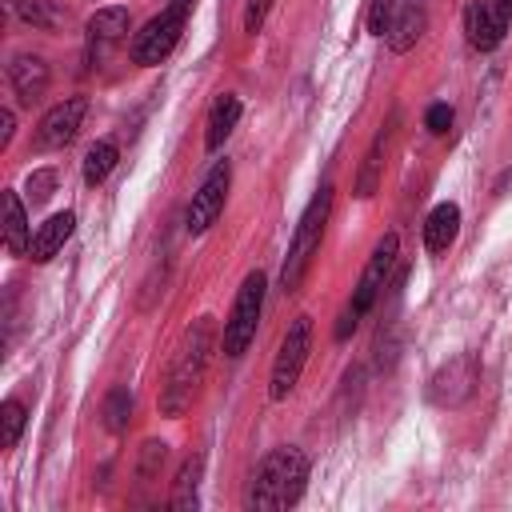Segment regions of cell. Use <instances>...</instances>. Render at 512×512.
Listing matches in <instances>:
<instances>
[{
	"instance_id": "cell-1",
	"label": "cell",
	"mask_w": 512,
	"mask_h": 512,
	"mask_svg": "<svg viewBox=\"0 0 512 512\" xmlns=\"http://www.w3.org/2000/svg\"><path fill=\"white\" fill-rule=\"evenodd\" d=\"M212 348H216V324H212V316H200L184 332V340L176 348V360L164 376V388H160V412L164 416H180L192 404V396L204 380V368L212 360Z\"/></svg>"
},
{
	"instance_id": "cell-2",
	"label": "cell",
	"mask_w": 512,
	"mask_h": 512,
	"mask_svg": "<svg viewBox=\"0 0 512 512\" xmlns=\"http://www.w3.org/2000/svg\"><path fill=\"white\" fill-rule=\"evenodd\" d=\"M304 484H308V456L300 448H272L248 480L244 504L256 512H280L304 496Z\"/></svg>"
},
{
	"instance_id": "cell-3",
	"label": "cell",
	"mask_w": 512,
	"mask_h": 512,
	"mask_svg": "<svg viewBox=\"0 0 512 512\" xmlns=\"http://www.w3.org/2000/svg\"><path fill=\"white\" fill-rule=\"evenodd\" d=\"M328 212H332V184H320L316 196L304 204L300 220H296V232H292V244H288V256H284V268H280V292H296L320 252V240H324V224H328Z\"/></svg>"
},
{
	"instance_id": "cell-4",
	"label": "cell",
	"mask_w": 512,
	"mask_h": 512,
	"mask_svg": "<svg viewBox=\"0 0 512 512\" xmlns=\"http://www.w3.org/2000/svg\"><path fill=\"white\" fill-rule=\"evenodd\" d=\"M396 252H400V236H396V232H384V236L376 240L372 256H368V264H364L360 280H356V292H352L348 308H344V312H340V320H336V340H348V336L356 332V324L368 316V308L376 304V296L388 288V276H392Z\"/></svg>"
},
{
	"instance_id": "cell-5",
	"label": "cell",
	"mask_w": 512,
	"mask_h": 512,
	"mask_svg": "<svg viewBox=\"0 0 512 512\" xmlns=\"http://www.w3.org/2000/svg\"><path fill=\"white\" fill-rule=\"evenodd\" d=\"M264 272H248L236 300H232V312L224 320V336H220V348L228 360H240L248 352V344L256 340V324H260V312H264Z\"/></svg>"
},
{
	"instance_id": "cell-6",
	"label": "cell",
	"mask_w": 512,
	"mask_h": 512,
	"mask_svg": "<svg viewBox=\"0 0 512 512\" xmlns=\"http://www.w3.org/2000/svg\"><path fill=\"white\" fill-rule=\"evenodd\" d=\"M308 352H312V316H296L288 324L280 348H276V360H272V376H268V396L272 400H284L296 388V380L308 364Z\"/></svg>"
},
{
	"instance_id": "cell-7",
	"label": "cell",
	"mask_w": 512,
	"mask_h": 512,
	"mask_svg": "<svg viewBox=\"0 0 512 512\" xmlns=\"http://www.w3.org/2000/svg\"><path fill=\"white\" fill-rule=\"evenodd\" d=\"M188 4H192V0H172L160 16H152V20L132 36V60H136V64L152 68V64H160V60L176 48V40H180V32H184Z\"/></svg>"
},
{
	"instance_id": "cell-8",
	"label": "cell",
	"mask_w": 512,
	"mask_h": 512,
	"mask_svg": "<svg viewBox=\"0 0 512 512\" xmlns=\"http://www.w3.org/2000/svg\"><path fill=\"white\" fill-rule=\"evenodd\" d=\"M476 384H480V356H476V352H456L452 360H444V364L432 372V380H428V400H432L436 408H460V404L472 400Z\"/></svg>"
},
{
	"instance_id": "cell-9",
	"label": "cell",
	"mask_w": 512,
	"mask_h": 512,
	"mask_svg": "<svg viewBox=\"0 0 512 512\" xmlns=\"http://www.w3.org/2000/svg\"><path fill=\"white\" fill-rule=\"evenodd\" d=\"M228 184H232V164H228V160H216V164L208 168V176L200 180V188L192 192V204H188V212H184V228H188L192 236H200V232H208V228L216 224V216L224 212Z\"/></svg>"
},
{
	"instance_id": "cell-10",
	"label": "cell",
	"mask_w": 512,
	"mask_h": 512,
	"mask_svg": "<svg viewBox=\"0 0 512 512\" xmlns=\"http://www.w3.org/2000/svg\"><path fill=\"white\" fill-rule=\"evenodd\" d=\"M508 24H512V0H472L464 8V36L476 52L500 48Z\"/></svg>"
},
{
	"instance_id": "cell-11",
	"label": "cell",
	"mask_w": 512,
	"mask_h": 512,
	"mask_svg": "<svg viewBox=\"0 0 512 512\" xmlns=\"http://www.w3.org/2000/svg\"><path fill=\"white\" fill-rule=\"evenodd\" d=\"M84 116H88V100H84V96H68V100H60V104H52V108L40 116V124H36L32 148H36V152L64 148V144L80 132Z\"/></svg>"
},
{
	"instance_id": "cell-12",
	"label": "cell",
	"mask_w": 512,
	"mask_h": 512,
	"mask_svg": "<svg viewBox=\"0 0 512 512\" xmlns=\"http://www.w3.org/2000/svg\"><path fill=\"white\" fill-rule=\"evenodd\" d=\"M8 84H12V92H16L20 104H32V100L48 88V64H44L40 56L20 52V56H12V64H8Z\"/></svg>"
},
{
	"instance_id": "cell-13",
	"label": "cell",
	"mask_w": 512,
	"mask_h": 512,
	"mask_svg": "<svg viewBox=\"0 0 512 512\" xmlns=\"http://www.w3.org/2000/svg\"><path fill=\"white\" fill-rule=\"evenodd\" d=\"M72 228H76V212H68V208H64V212L48 216V220L36 228V236H32V248H28V252H32V260H36V264H48V260L64 248V240L72 236Z\"/></svg>"
},
{
	"instance_id": "cell-14",
	"label": "cell",
	"mask_w": 512,
	"mask_h": 512,
	"mask_svg": "<svg viewBox=\"0 0 512 512\" xmlns=\"http://www.w3.org/2000/svg\"><path fill=\"white\" fill-rule=\"evenodd\" d=\"M420 32H424V8H420L416 0H400L392 24H388V32H384L388 48H392V52H408V48H416Z\"/></svg>"
},
{
	"instance_id": "cell-15",
	"label": "cell",
	"mask_w": 512,
	"mask_h": 512,
	"mask_svg": "<svg viewBox=\"0 0 512 512\" xmlns=\"http://www.w3.org/2000/svg\"><path fill=\"white\" fill-rule=\"evenodd\" d=\"M456 232H460V208H456L452 200L436 204V208L424 216V248H428V252H448L452 240H456Z\"/></svg>"
},
{
	"instance_id": "cell-16",
	"label": "cell",
	"mask_w": 512,
	"mask_h": 512,
	"mask_svg": "<svg viewBox=\"0 0 512 512\" xmlns=\"http://www.w3.org/2000/svg\"><path fill=\"white\" fill-rule=\"evenodd\" d=\"M200 476H204V456L200 452L184 456V464H180V472L172 480V496H168L172 512H192L200 504Z\"/></svg>"
},
{
	"instance_id": "cell-17",
	"label": "cell",
	"mask_w": 512,
	"mask_h": 512,
	"mask_svg": "<svg viewBox=\"0 0 512 512\" xmlns=\"http://www.w3.org/2000/svg\"><path fill=\"white\" fill-rule=\"evenodd\" d=\"M236 120H240V100H236L232 92L216 96V104L208 108V120H204V148H208V152H216V148L232 136Z\"/></svg>"
},
{
	"instance_id": "cell-18",
	"label": "cell",
	"mask_w": 512,
	"mask_h": 512,
	"mask_svg": "<svg viewBox=\"0 0 512 512\" xmlns=\"http://www.w3.org/2000/svg\"><path fill=\"white\" fill-rule=\"evenodd\" d=\"M384 144H388V128H380L372 136V144H368V152L360 160V176H356V196L360 200L376 196V188H380V176H384Z\"/></svg>"
},
{
	"instance_id": "cell-19",
	"label": "cell",
	"mask_w": 512,
	"mask_h": 512,
	"mask_svg": "<svg viewBox=\"0 0 512 512\" xmlns=\"http://www.w3.org/2000/svg\"><path fill=\"white\" fill-rule=\"evenodd\" d=\"M128 28H132V16H128V8H120V4L96 8L92 20H88V36H92V44H96V40H100V44H116Z\"/></svg>"
},
{
	"instance_id": "cell-20",
	"label": "cell",
	"mask_w": 512,
	"mask_h": 512,
	"mask_svg": "<svg viewBox=\"0 0 512 512\" xmlns=\"http://www.w3.org/2000/svg\"><path fill=\"white\" fill-rule=\"evenodd\" d=\"M4 244L12 256H20L28 244V216H24V200L16 192H4Z\"/></svg>"
},
{
	"instance_id": "cell-21",
	"label": "cell",
	"mask_w": 512,
	"mask_h": 512,
	"mask_svg": "<svg viewBox=\"0 0 512 512\" xmlns=\"http://www.w3.org/2000/svg\"><path fill=\"white\" fill-rule=\"evenodd\" d=\"M116 160H120L116 144H112V140H96V144L88 148V156H84V184H100V180L116 168Z\"/></svg>"
},
{
	"instance_id": "cell-22",
	"label": "cell",
	"mask_w": 512,
	"mask_h": 512,
	"mask_svg": "<svg viewBox=\"0 0 512 512\" xmlns=\"http://www.w3.org/2000/svg\"><path fill=\"white\" fill-rule=\"evenodd\" d=\"M24 424H28V412H24V400H16V396H8V400L0 404V448H16V440H20V432H24Z\"/></svg>"
},
{
	"instance_id": "cell-23",
	"label": "cell",
	"mask_w": 512,
	"mask_h": 512,
	"mask_svg": "<svg viewBox=\"0 0 512 512\" xmlns=\"http://www.w3.org/2000/svg\"><path fill=\"white\" fill-rule=\"evenodd\" d=\"M128 416H132V392L128 388H112L108 400H104V428L108 432H124Z\"/></svg>"
},
{
	"instance_id": "cell-24",
	"label": "cell",
	"mask_w": 512,
	"mask_h": 512,
	"mask_svg": "<svg viewBox=\"0 0 512 512\" xmlns=\"http://www.w3.org/2000/svg\"><path fill=\"white\" fill-rule=\"evenodd\" d=\"M16 16L32 28H56L64 16L52 8V0H16Z\"/></svg>"
},
{
	"instance_id": "cell-25",
	"label": "cell",
	"mask_w": 512,
	"mask_h": 512,
	"mask_svg": "<svg viewBox=\"0 0 512 512\" xmlns=\"http://www.w3.org/2000/svg\"><path fill=\"white\" fill-rule=\"evenodd\" d=\"M52 188H56V168H36V172H28L24 192H28L32 204H44V200L52 196Z\"/></svg>"
},
{
	"instance_id": "cell-26",
	"label": "cell",
	"mask_w": 512,
	"mask_h": 512,
	"mask_svg": "<svg viewBox=\"0 0 512 512\" xmlns=\"http://www.w3.org/2000/svg\"><path fill=\"white\" fill-rule=\"evenodd\" d=\"M396 4H400V0H372V4H368V32H372V36H384V32H388V24H392V16H396Z\"/></svg>"
},
{
	"instance_id": "cell-27",
	"label": "cell",
	"mask_w": 512,
	"mask_h": 512,
	"mask_svg": "<svg viewBox=\"0 0 512 512\" xmlns=\"http://www.w3.org/2000/svg\"><path fill=\"white\" fill-rule=\"evenodd\" d=\"M164 456H168V444H160V440H148V444L140 448V480H152V476L160 472Z\"/></svg>"
},
{
	"instance_id": "cell-28",
	"label": "cell",
	"mask_w": 512,
	"mask_h": 512,
	"mask_svg": "<svg viewBox=\"0 0 512 512\" xmlns=\"http://www.w3.org/2000/svg\"><path fill=\"white\" fill-rule=\"evenodd\" d=\"M272 12V0H244V32H260Z\"/></svg>"
},
{
	"instance_id": "cell-29",
	"label": "cell",
	"mask_w": 512,
	"mask_h": 512,
	"mask_svg": "<svg viewBox=\"0 0 512 512\" xmlns=\"http://www.w3.org/2000/svg\"><path fill=\"white\" fill-rule=\"evenodd\" d=\"M424 128H428L432 136H444V132L452 128V108H448V104H432V108L424 112Z\"/></svg>"
},
{
	"instance_id": "cell-30",
	"label": "cell",
	"mask_w": 512,
	"mask_h": 512,
	"mask_svg": "<svg viewBox=\"0 0 512 512\" xmlns=\"http://www.w3.org/2000/svg\"><path fill=\"white\" fill-rule=\"evenodd\" d=\"M12 132H16V116H12V108H0V152L12 144Z\"/></svg>"
}]
</instances>
